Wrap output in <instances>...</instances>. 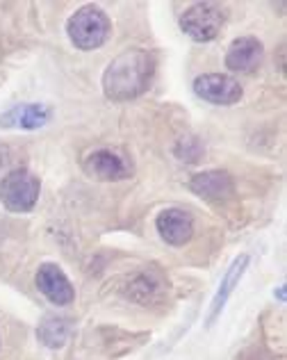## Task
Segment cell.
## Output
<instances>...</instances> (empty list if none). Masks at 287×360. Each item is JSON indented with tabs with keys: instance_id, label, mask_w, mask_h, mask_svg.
<instances>
[{
	"instance_id": "cell-1",
	"label": "cell",
	"mask_w": 287,
	"mask_h": 360,
	"mask_svg": "<svg viewBox=\"0 0 287 360\" xmlns=\"http://www.w3.org/2000/svg\"><path fill=\"white\" fill-rule=\"evenodd\" d=\"M155 75V58L144 49H128L114 58L103 73V94L114 103L141 96Z\"/></svg>"
},
{
	"instance_id": "cell-2",
	"label": "cell",
	"mask_w": 287,
	"mask_h": 360,
	"mask_svg": "<svg viewBox=\"0 0 287 360\" xmlns=\"http://www.w3.org/2000/svg\"><path fill=\"white\" fill-rule=\"evenodd\" d=\"M112 30V23L108 14L103 12L101 7L87 5L78 9L66 23V32H69V39L75 49L80 51H96L108 41Z\"/></svg>"
},
{
	"instance_id": "cell-3",
	"label": "cell",
	"mask_w": 287,
	"mask_h": 360,
	"mask_svg": "<svg viewBox=\"0 0 287 360\" xmlns=\"http://www.w3.org/2000/svg\"><path fill=\"white\" fill-rule=\"evenodd\" d=\"M42 183L32 172L27 169H14L0 180V203H3L9 212L25 214L39 201Z\"/></svg>"
},
{
	"instance_id": "cell-4",
	"label": "cell",
	"mask_w": 287,
	"mask_h": 360,
	"mask_svg": "<svg viewBox=\"0 0 287 360\" xmlns=\"http://www.w3.org/2000/svg\"><path fill=\"white\" fill-rule=\"evenodd\" d=\"M224 23H226L224 7H219L215 3H196L187 7L183 16H180V27L194 41H212L222 32Z\"/></svg>"
},
{
	"instance_id": "cell-5",
	"label": "cell",
	"mask_w": 287,
	"mask_h": 360,
	"mask_svg": "<svg viewBox=\"0 0 287 360\" xmlns=\"http://www.w3.org/2000/svg\"><path fill=\"white\" fill-rule=\"evenodd\" d=\"M194 94L212 105H235L242 98V84L226 73H205L194 80Z\"/></svg>"
},
{
	"instance_id": "cell-6",
	"label": "cell",
	"mask_w": 287,
	"mask_h": 360,
	"mask_svg": "<svg viewBox=\"0 0 287 360\" xmlns=\"http://www.w3.org/2000/svg\"><path fill=\"white\" fill-rule=\"evenodd\" d=\"M84 172H87L91 178L96 180H126L132 176V162L123 155L117 153V150H110V148H101V150H94L87 158H84Z\"/></svg>"
},
{
	"instance_id": "cell-7",
	"label": "cell",
	"mask_w": 287,
	"mask_h": 360,
	"mask_svg": "<svg viewBox=\"0 0 287 360\" xmlns=\"http://www.w3.org/2000/svg\"><path fill=\"white\" fill-rule=\"evenodd\" d=\"M37 288L55 306H69L75 299V290L71 285V281L53 262L42 264L39 271H37Z\"/></svg>"
},
{
	"instance_id": "cell-8",
	"label": "cell",
	"mask_w": 287,
	"mask_h": 360,
	"mask_svg": "<svg viewBox=\"0 0 287 360\" xmlns=\"http://www.w3.org/2000/svg\"><path fill=\"white\" fill-rule=\"evenodd\" d=\"M264 60V49L255 37H239L226 53V66L233 73H253Z\"/></svg>"
},
{
	"instance_id": "cell-9",
	"label": "cell",
	"mask_w": 287,
	"mask_h": 360,
	"mask_svg": "<svg viewBox=\"0 0 287 360\" xmlns=\"http://www.w3.org/2000/svg\"><path fill=\"white\" fill-rule=\"evenodd\" d=\"M187 187L196 196L205 198V201H212V203L228 201V198H231L233 192H235V183H233L231 174H228V172H219V169L196 174L187 183Z\"/></svg>"
},
{
	"instance_id": "cell-10",
	"label": "cell",
	"mask_w": 287,
	"mask_h": 360,
	"mask_svg": "<svg viewBox=\"0 0 287 360\" xmlns=\"http://www.w3.org/2000/svg\"><path fill=\"white\" fill-rule=\"evenodd\" d=\"M155 226L160 238L171 246H183L194 235V219H191L189 212L180 210V207L162 210L155 219Z\"/></svg>"
},
{
	"instance_id": "cell-11",
	"label": "cell",
	"mask_w": 287,
	"mask_h": 360,
	"mask_svg": "<svg viewBox=\"0 0 287 360\" xmlns=\"http://www.w3.org/2000/svg\"><path fill=\"white\" fill-rule=\"evenodd\" d=\"M248 260H251V258H248L246 253H242V255H237V258L233 260L231 267H228L224 281L219 283V290H217V295H215L212 303H210L208 326H212L215 321H217V317L222 315V310L226 308V301L231 299V295L235 292V288L239 285V281H242V276H244V271H246V267H248Z\"/></svg>"
},
{
	"instance_id": "cell-12",
	"label": "cell",
	"mask_w": 287,
	"mask_h": 360,
	"mask_svg": "<svg viewBox=\"0 0 287 360\" xmlns=\"http://www.w3.org/2000/svg\"><path fill=\"white\" fill-rule=\"evenodd\" d=\"M51 121V110L39 103H23L14 105L9 112L0 117V128H21V130H37Z\"/></svg>"
},
{
	"instance_id": "cell-13",
	"label": "cell",
	"mask_w": 287,
	"mask_h": 360,
	"mask_svg": "<svg viewBox=\"0 0 287 360\" xmlns=\"http://www.w3.org/2000/svg\"><path fill=\"white\" fill-rule=\"evenodd\" d=\"M69 321L62 317H46L39 328H37V338L42 340V345H46L48 349H60L66 345L69 340Z\"/></svg>"
},
{
	"instance_id": "cell-14",
	"label": "cell",
	"mask_w": 287,
	"mask_h": 360,
	"mask_svg": "<svg viewBox=\"0 0 287 360\" xmlns=\"http://www.w3.org/2000/svg\"><path fill=\"white\" fill-rule=\"evenodd\" d=\"M274 295H276V299H279V301H285V285H281L279 290L274 292Z\"/></svg>"
}]
</instances>
